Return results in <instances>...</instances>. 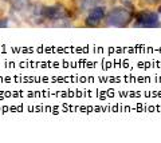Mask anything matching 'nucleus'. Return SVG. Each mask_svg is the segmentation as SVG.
I'll return each mask as SVG.
<instances>
[{"label":"nucleus","mask_w":161,"mask_h":143,"mask_svg":"<svg viewBox=\"0 0 161 143\" xmlns=\"http://www.w3.org/2000/svg\"><path fill=\"white\" fill-rule=\"evenodd\" d=\"M9 6L14 11L16 12H24V11H28L31 4H30V0H12L9 3Z\"/></svg>","instance_id":"6"},{"label":"nucleus","mask_w":161,"mask_h":143,"mask_svg":"<svg viewBox=\"0 0 161 143\" xmlns=\"http://www.w3.org/2000/svg\"><path fill=\"white\" fill-rule=\"evenodd\" d=\"M134 26L141 28H158L161 27V22L158 19V13L150 11H141L134 15Z\"/></svg>","instance_id":"3"},{"label":"nucleus","mask_w":161,"mask_h":143,"mask_svg":"<svg viewBox=\"0 0 161 143\" xmlns=\"http://www.w3.org/2000/svg\"><path fill=\"white\" fill-rule=\"evenodd\" d=\"M105 7L103 6H98L93 8L92 11H90V13L87 15L86 18V26L87 27H97L98 24L103 20L105 18Z\"/></svg>","instance_id":"4"},{"label":"nucleus","mask_w":161,"mask_h":143,"mask_svg":"<svg viewBox=\"0 0 161 143\" xmlns=\"http://www.w3.org/2000/svg\"><path fill=\"white\" fill-rule=\"evenodd\" d=\"M160 2H161V0H147V3L152 4V6H154V4H158Z\"/></svg>","instance_id":"8"},{"label":"nucleus","mask_w":161,"mask_h":143,"mask_svg":"<svg viewBox=\"0 0 161 143\" xmlns=\"http://www.w3.org/2000/svg\"><path fill=\"white\" fill-rule=\"evenodd\" d=\"M63 19H70V12L62 4H53V6H43V20L57 23Z\"/></svg>","instance_id":"2"},{"label":"nucleus","mask_w":161,"mask_h":143,"mask_svg":"<svg viewBox=\"0 0 161 143\" xmlns=\"http://www.w3.org/2000/svg\"><path fill=\"white\" fill-rule=\"evenodd\" d=\"M134 13L130 8L126 7H114L106 16V26L109 27H118L124 28L132 23Z\"/></svg>","instance_id":"1"},{"label":"nucleus","mask_w":161,"mask_h":143,"mask_svg":"<svg viewBox=\"0 0 161 143\" xmlns=\"http://www.w3.org/2000/svg\"><path fill=\"white\" fill-rule=\"evenodd\" d=\"M98 6H103V0H77V7L80 12L92 11Z\"/></svg>","instance_id":"5"},{"label":"nucleus","mask_w":161,"mask_h":143,"mask_svg":"<svg viewBox=\"0 0 161 143\" xmlns=\"http://www.w3.org/2000/svg\"><path fill=\"white\" fill-rule=\"evenodd\" d=\"M6 27H8V19L0 18V28H6Z\"/></svg>","instance_id":"7"},{"label":"nucleus","mask_w":161,"mask_h":143,"mask_svg":"<svg viewBox=\"0 0 161 143\" xmlns=\"http://www.w3.org/2000/svg\"><path fill=\"white\" fill-rule=\"evenodd\" d=\"M3 2H7V3H11L12 0H3Z\"/></svg>","instance_id":"9"},{"label":"nucleus","mask_w":161,"mask_h":143,"mask_svg":"<svg viewBox=\"0 0 161 143\" xmlns=\"http://www.w3.org/2000/svg\"><path fill=\"white\" fill-rule=\"evenodd\" d=\"M158 13H161V7H160V8H158Z\"/></svg>","instance_id":"10"}]
</instances>
